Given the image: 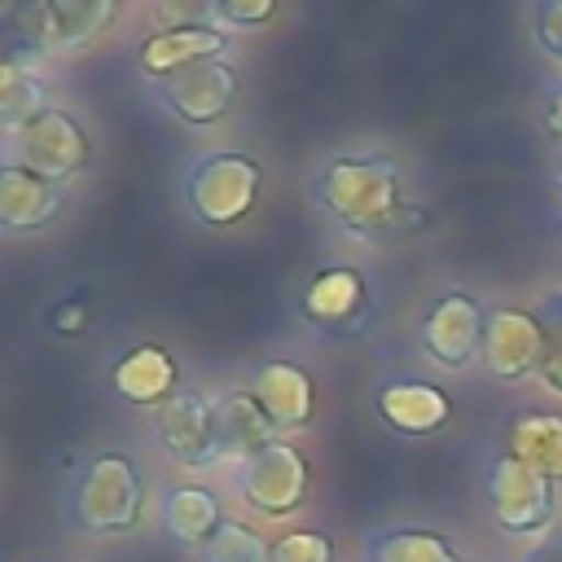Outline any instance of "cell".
Masks as SVG:
<instances>
[{
    "instance_id": "cell-26",
    "label": "cell",
    "mask_w": 562,
    "mask_h": 562,
    "mask_svg": "<svg viewBox=\"0 0 562 562\" xmlns=\"http://www.w3.org/2000/svg\"><path fill=\"white\" fill-rule=\"evenodd\" d=\"M536 40L549 57L562 61V0H544L536 4Z\"/></svg>"
},
{
    "instance_id": "cell-4",
    "label": "cell",
    "mask_w": 562,
    "mask_h": 562,
    "mask_svg": "<svg viewBox=\"0 0 562 562\" xmlns=\"http://www.w3.org/2000/svg\"><path fill=\"white\" fill-rule=\"evenodd\" d=\"M259 184H263V171L255 158L246 154H206L193 162L189 180H184V198L193 206V215L211 228H228V224H241L255 202H259Z\"/></svg>"
},
{
    "instance_id": "cell-19",
    "label": "cell",
    "mask_w": 562,
    "mask_h": 562,
    "mask_svg": "<svg viewBox=\"0 0 562 562\" xmlns=\"http://www.w3.org/2000/svg\"><path fill=\"white\" fill-rule=\"evenodd\" d=\"M228 518H224V509H220V501L206 492V487H198V483H176V487H167V496H162V527L180 540V544H211V536L224 527Z\"/></svg>"
},
{
    "instance_id": "cell-20",
    "label": "cell",
    "mask_w": 562,
    "mask_h": 562,
    "mask_svg": "<svg viewBox=\"0 0 562 562\" xmlns=\"http://www.w3.org/2000/svg\"><path fill=\"white\" fill-rule=\"evenodd\" d=\"M509 457L562 483V417L558 413H518L509 422Z\"/></svg>"
},
{
    "instance_id": "cell-7",
    "label": "cell",
    "mask_w": 562,
    "mask_h": 562,
    "mask_svg": "<svg viewBox=\"0 0 562 562\" xmlns=\"http://www.w3.org/2000/svg\"><path fill=\"white\" fill-rule=\"evenodd\" d=\"M241 496L250 509L268 514V518H285L303 505L307 496V461L294 443L272 439L263 452H255L250 461H241Z\"/></svg>"
},
{
    "instance_id": "cell-27",
    "label": "cell",
    "mask_w": 562,
    "mask_h": 562,
    "mask_svg": "<svg viewBox=\"0 0 562 562\" xmlns=\"http://www.w3.org/2000/svg\"><path fill=\"white\" fill-rule=\"evenodd\" d=\"M48 325H53L57 334H66V338L83 334V329H88V294H70V299H61V303L48 312Z\"/></svg>"
},
{
    "instance_id": "cell-31",
    "label": "cell",
    "mask_w": 562,
    "mask_h": 562,
    "mask_svg": "<svg viewBox=\"0 0 562 562\" xmlns=\"http://www.w3.org/2000/svg\"><path fill=\"white\" fill-rule=\"evenodd\" d=\"M558 180H562V149H558Z\"/></svg>"
},
{
    "instance_id": "cell-13",
    "label": "cell",
    "mask_w": 562,
    "mask_h": 562,
    "mask_svg": "<svg viewBox=\"0 0 562 562\" xmlns=\"http://www.w3.org/2000/svg\"><path fill=\"white\" fill-rule=\"evenodd\" d=\"M259 408L268 413V422L277 430H299L312 422V408H316V382L307 369L290 364V360H263L255 373H250V386H246Z\"/></svg>"
},
{
    "instance_id": "cell-3",
    "label": "cell",
    "mask_w": 562,
    "mask_h": 562,
    "mask_svg": "<svg viewBox=\"0 0 562 562\" xmlns=\"http://www.w3.org/2000/svg\"><path fill=\"white\" fill-rule=\"evenodd\" d=\"M140 470L123 452H101L83 465L75 496H70V518L83 531H132L140 518Z\"/></svg>"
},
{
    "instance_id": "cell-6",
    "label": "cell",
    "mask_w": 562,
    "mask_h": 562,
    "mask_svg": "<svg viewBox=\"0 0 562 562\" xmlns=\"http://www.w3.org/2000/svg\"><path fill=\"white\" fill-rule=\"evenodd\" d=\"M487 505H492V518L505 531H514V536H549L553 483L505 452L487 470Z\"/></svg>"
},
{
    "instance_id": "cell-10",
    "label": "cell",
    "mask_w": 562,
    "mask_h": 562,
    "mask_svg": "<svg viewBox=\"0 0 562 562\" xmlns=\"http://www.w3.org/2000/svg\"><path fill=\"white\" fill-rule=\"evenodd\" d=\"M303 312L316 329H325L334 338L360 334L369 325V290H364L360 268H347V263L321 268L303 294Z\"/></svg>"
},
{
    "instance_id": "cell-1",
    "label": "cell",
    "mask_w": 562,
    "mask_h": 562,
    "mask_svg": "<svg viewBox=\"0 0 562 562\" xmlns=\"http://www.w3.org/2000/svg\"><path fill=\"white\" fill-rule=\"evenodd\" d=\"M316 198L351 233H391L408 211L400 202V167L382 154L334 158L316 180Z\"/></svg>"
},
{
    "instance_id": "cell-23",
    "label": "cell",
    "mask_w": 562,
    "mask_h": 562,
    "mask_svg": "<svg viewBox=\"0 0 562 562\" xmlns=\"http://www.w3.org/2000/svg\"><path fill=\"white\" fill-rule=\"evenodd\" d=\"M536 321L544 329V360H540V382L562 395V290L544 294L536 303Z\"/></svg>"
},
{
    "instance_id": "cell-29",
    "label": "cell",
    "mask_w": 562,
    "mask_h": 562,
    "mask_svg": "<svg viewBox=\"0 0 562 562\" xmlns=\"http://www.w3.org/2000/svg\"><path fill=\"white\" fill-rule=\"evenodd\" d=\"M522 562H562V531H549V536H540L527 553H522Z\"/></svg>"
},
{
    "instance_id": "cell-30",
    "label": "cell",
    "mask_w": 562,
    "mask_h": 562,
    "mask_svg": "<svg viewBox=\"0 0 562 562\" xmlns=\"http://www.w3.org/2000/svg\"><path fill=\"white\" fill-rule=\"evenodd\" d=\"M544 127L553 140H562V83H553V92L544 101Z\"/></svg>"
},
{
    "instance_id": "cell-5",
    "label": "cell",
    "mask_w": 562,
    "mask_h": 562,
    "mask_svg": "<svg viewBox=\"0 0 562 562\" xmlns=\"http://www.w3.org/2000/svg\"><path fill=\"white\" fill-rule=\"evenodd\" d=\"M9 136H13V162L44 180L66 184L88 167V132L57 105H48L44 114H35Z\"/></svg>"
},
{
    "instance_id": "cell-32",
    "label": "cell",
    "mask_w": 562,
    "mask_h": 562,
    "mask_svg": "<svg viewBox=\"0 0 562 562\" xmlns=\"http://www.w3.org/2000/svg\"><path fill=\"white\" fill-rule=\"evenodd\" d=\"M558 237H562V220H558Z\"/></svg>"
},
{
    "instance_id": "cell-11",
    "label": "cell",
    "mask_w": 562,
    "mask_h": 562,
    "mask_svg": "<svg viewBox=\"0 0 562 562\" xmlns=\"http://www.w3.org/2000/svg\"><path fill=\"white\" fill-rule=\"evenodd\" d=\"M483 360L492 378H527L540 373L544 360V329L536 321V312L522 307H496L487 316V338H483Z\"/></svg>"
},
{
    "instance_id": "cell-21",
    "label": "cell",
    "mask_w": 562,
    "mask_h": 562,
    "mask_svg": "<svg viewBox=\"0 0 562 562\" xmlns=\"http://www.w3.org/2000/svg\"><path fill=\"white\" fill-rule=\"evenodd\" d=\"M44 110H48V101H44L40 75L22 57L4 53V66H0V123H4V132H18L22 123H31Z\"/></svg>"
},
{
    "instance_id": "cell-2",
    "label": "cell",
    "mask_w": 562,
    "mask_h": 562,
    "mask_svg": "<svg viewBox=\"0 0 562 562\" xmlns=\"http://www.w3.org/2000/svg\"><path fill=\"white\" fill-rule=\"evenodd\" d=\"M114 0H26L4 9L9 53L13 57H57L92 44L110 22Z\"/></svg>"
},
{
    "instance_id": "cell-12",
    "label": "cell",
    "mask_w": 562,
    "mask_h": 562,
    "mask_svg": "<svg viewBox=\"0 0 562 562\" xmlns=\"http://www.w3.org/2000/svg\"><path fill=\"white\" fill-rule=\"evenodd\" d=\"M154 435L162 452L189 470L220 461L215 457V430H211V404L193 391H176L158 413H154Z\"/></svg>"
},
{
    "instance_id": "cell-14",
    "label": "cell",
    "mask_w": 562,
    "mask_h": 562,
    "mask_svg": "<svg viewBox=\"0 0 562 562\" xmlns=\"http://www.w3.org/2000/svg\"><path fill=\"white\" fill-rule=\"evenodd\" d=\"M228 48V35L215 26V22H184V26H162L154 31L145 44H140V66L154 75V79H171L198 61H211V57H224Z\"/></svg>"
},
{
    "instance_id": "cell-28",
    "label": "cell",
    "mask_w": 562,
    "mask_h": 562,
    "mask_svg": "<svg viewBox=\"0 0 562 562\" xmlns=\"http://www.w3.org/2000/svg\"><path fill=\"white\" fill-rule=\"evenodd\" d=\"M277 9L268 4V0H255V4H246V0H220L215 4V18L220 22H233V26H255V22H268Z\"/></svg>"
},
{
    "instance_id": "cell-17",
    "label": "cell",
    "mask_w": 562,
    "mask_h": 562,
    "mask_svg": "<svg viewBox=\"0 0 562 562\" xmlns=\"http://www.w3.org/2000/svg\"><path fill=\"white\" fill-rule=\"evenodd\" d=\"M378 413L400 435H439L448 426V417H452V404L435 382L400 378V382H386L378 391Z\"/></svg>"
},
{
    "instance_id": "cell-9",
    "label": "cell",
    "mask_w": 562,
    "mask_h": 562,
    "mask_svg": "<svg viewBox=\"0 0 562 562\" xmlns=\"http://www.w3.org/2000/svg\"><path fill=\"white\" fill-rule=\"evenodd\" d=\"M158 92L176 119L206 127V123L228 114V105L237 97V70L224 57H211V61H198V66L171 75V79H158Z\"/></svg>"
},
{
    "instance_id": "cell-8",
    "label": "cell",
    "mask_w": 562,
    "mask_h": 562,
    "mask_svg": "<svg viewBox=\"0 0 562 562\" xmlns=\"http://www.w3.org/2000/svg\"><path fill=\"white\" fill-rule=\"evenodd\" d=\"M483 338H487V316L461 290L435 299V307L422 321V347L443 369H465L474 356H483Z\"/></svg>"
},
{
    "instance_id": "cell-25",
    "label": "cell",
    "mask_w": 562,
    "mask_h": 562,
    "mask_svg": "<svg viewBox=\"0 0 562 562\" xmlns=\"http://www.w3.org/2000/svg\"><path fill=\"white\" fill-rule=\"evenodd\" d=\"M268 562H334V540L325 531H285L272 540Z\"/></svg>"
},
{
    "instance_id": "cell-16",
    "label": "cell",
    "mask_w": 562,
    "mask_h": 562,
    "mask_svg": "<svg viewBox=\"0 0 562 562\" xmlns=\"http://www.w3.org/2000/svg\"><path fill=\"white\" fill-rule=\"evenodd\" d=\"M110 386L119 391V400L136 408H162L176 395V360L154 342L127 347L110 364Z\"/></svg>"
},
{
    "instance_id": "cell-18",
    "label": "cell",
    "mask_w": 562,
    "mask_h": 562,
    "mask_svg": "<svg viewBox=\"0 0 562 562\" xmlns=\"http://www.w3.org/2000/svg\"><path fill=\"white\" fill-rule=\"evenodd\" d=\"M61 184L44 180L18 162H4L0 171V220L4 228H44L61 211Z\"/></svg>"
},
{
    "instance_id": "cell-24",
    "label": "cell",
    "mask_w": 562,
    "mask_h": 562,
    "mask_svg": "<svg viewBox=\"0 0 562 562\" xmlns=\"http://www.w3.org/2000/svg\"><path fill=\"white\" fill-rule=\"evenodd\" d=\"M272 544H263L250 527L241 522H224L211 544H202V562H268Z\"/></svg>"
},
{
    "instance_id": "cell-15",
    "label": "cell",
    "mask_w": 562,
    "mask_h": 562,
    "mask_svg": "<svg viewBox=\"0 0 562 562\" xmlns=\"http://www.w3.org/2000/svg\"><path fill=\"white\" fill-rule=\"evenodd\" d=\"M211 430H215V457H237V461H250L255 452H263L277 439V426L268 422L259 400L241 386L224 391L211 404Z\"/></svg>"
},
{
    "instance_id": "cell-22",
    "label": "cell",
    "mask_w": 562,
    "mask_h": 562,
    "mask_svg": "<svg viewBox=\"0 0 562 562\" xmlns=\"http://www.w3.org/2000/svg\"><path fill=\"white\" fill-rule=\"evenodd\" d=\"M369 562H461L452 540L426 527H391L369 540Z\"/></svg>"
}]
</instances>
